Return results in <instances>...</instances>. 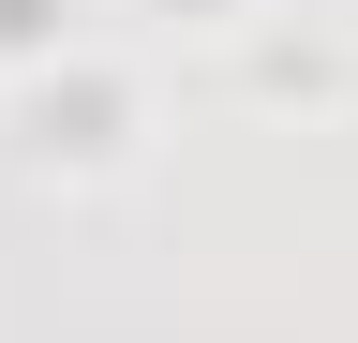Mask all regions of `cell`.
<instances>
[{
	"label": "cell",
	"mask_w": 358,
	"mask_h": 343,
	"mask_svg": "<svg viewBox=\"0 0 358 343\" xmlns=\"http://www.w3.org/2000/svg\"><path fill=\"white\" fill-rule=\"evenodd\" d=\"M134 15H164V30H239L254 0H134Z\"/></svg>",
	"instance_id": "2"
},
{
	"label": "cell",
	"mask_w": 358,
	"mask_h": 343,
	"mask_svg": "<svg viewBox=\"0 0 358 343\" xmlns=\"http://www.w3.org/2000/svg\"><path fill=\"white\" fill-rule=\"evenodd\" d=\"M60 45H75V0H0V75H30Z\"/></svg>",
	"instance_id": "1"
}]
</instances>
